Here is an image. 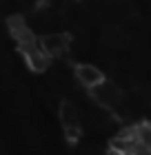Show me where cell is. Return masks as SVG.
I'll use <instances>...</instances> for the list:
<instances>
[{
	"instance_id": "5b68a950",
	"label": "cell",
	"mask_w": 151,
	"mask_h": 155,
	"mask_svg": "<svg viewBox=\"0 0 151 155\" xmlns=\"http://www.w3.org/2000/svg\"><path fill=\"white\" fill-rule=\"evenodd\" d=\"M76 80L80 82L84 89L91 91V89H96L98 84L105 82V73L93 64H78L76 67Z\"/></svg>"
},
{
	"instance_id": "6da1fadb",
	"label": "cell",
	"mask_w": 151,
	"mask_h": 155,
	"mask_svg": "<svg viewBox=\"0 0 151 155\" xmlns=\"http://www.w3.org/2000/svg\"><path fill=\"white\" fill-rule=\"evenodd\" d=\"M91 97L102 109H113V107H118L120 100H122V91H120V87L116 82L105 80L102 84H98L96 89H91Z\"/></svg>"
},
{
	"instance_id": "277c9868",
	"label": "cell",
	"mask_w": 151,
	"mask_h": 155,
	"mask_svg": "<svg viewBox=\"0 0 151 155\" xmlns=\"http://www.w3.org/2000/svg\"><path fill=\"white\" fill-rule=\"evenodd\" d=\"M111 149L122 153V155H136V153H140L142 146L138 142V133H136V129H125L122 133H118V135L111 140Z\"/></svg>"
},
{
	"instance_id": "7a4b0ae2",
	"label": "cell",
	"mask_w": 151,
	"mask_h": 155,
	"mask_svg": "<svg viewBox=\"0 0 151 155\" xmlns=\"http://www.w3.org/2000/svg\"><path fill=\"white\" fill-rule=\"evenodd\" d=\"M60 122L64 126L67 137L71 142H76V140L80 137V115H78V109L67 100L60 104Z\"/></svg>"
},
{
	"instance_id": "52a82bcc",
	"label": "cell",
	"mask_w": 151,
	"mask_h": 155,
	"mask_svg": "<svg viewBox=\"0 0 151 155\" xmlns=\"http://www.w3.org/2000/svg\"><path fill=\"white\" fill-rule=\"evenodd\" d=\"M136 133H138V142L142 146V151L151 153V122H142L136 126Z\"/></svg>"
},
{
	"instance_id": "3957f363",
	"label": "cell",
	"mask_w": 151,
	"mask_h": 155,
	"mask_svg": "<svg viewBox=\"0 0 151 155\" xmlns=\"http://www.w3.org/2000/svg\"><path fill=\"white\" fill-rule=\"evenodd\" d=\"M40 47L49 58H60L62 53L69 51L71 47V38L67 33H47L40 38Z\"/></svg>"
},
{
	"instance_id": "8992f818",
	"label": "cell",
	"mask_w": 151,
	"mask_h": 155,
	"mask_svg": "<svg viewBox=\"0 0 151 155\" xmlns=\"http://www.w3.org/2000/svg\"><path fill=\"white\" fill-rule=\"evenodd\" d=\"M102 40H105V45H109V47H120L122 42H125V31H122L118 25H111L102 31Z\"/></svg>"
}]
</instances>
